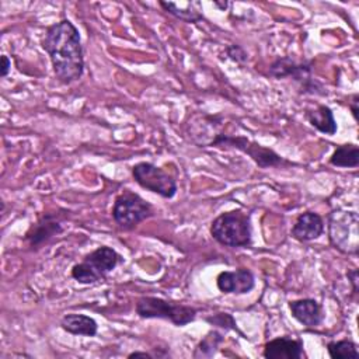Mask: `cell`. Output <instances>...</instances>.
<instances>
[{"mask_svg": "<svg viewBox=\"0 0 359 359\" xmlns=\"http://www.w3.org/2000/svg\"><path fill=\"white\" fill-rule=\"evenodd\" d=\"M48 53L53 74L62 84L77 81L84 73V50L77 27L63 18L45 29L41 41Z\"/></svg>", "mask_w": 359, "mask_h": 359, "instance_id": "6da1fadb", "label": "cell"}, {"mask_svg": "<svg viewBox=\"0 0 359 359\" xmlns=\"http://www.w3.org/2000/svg\"><path fill=\"white\" fill-rule=\"evenodd\" d=\"M210 236L215 241L230 248H243L252 244L250 216L241 210H229L210 223Z\"/></svg>", "mask_w": 359, "mask_h": 359, "instance_id": "7a4b0ae2", "label": "cell"}, {"mask_svg": "<svg viewBox=\"0 0 359 359\" xmlns=\"http://www.w3.org/2000/svg\"><path fill=\"white\" fill-rule=\"evenodd\" d=\"M135 311L140 318L167 320L175 327H185L195 321L198 310L192 306L156 296H142L136 300Z\"/></svg>", "mask_w": 359, "mask_h": 359, "instance_id": "3957f363", "label": "cell"}, {"mask_svg": "<svg viewBox=\"0 0 359 359\" xmlns=\"http://www.w3.org/2000/svg\"><path fill=\"white\" fill-rule=\"evenodd\" d=\"M121 261V255L112 247L101 245L73 265L70 275L80 285H94L105 279Z\"/></svg>", "mask_w": 359, "mask_h": 359, "instance_id": "277c9868", "label": "cell"}, {"mask_svg": "<svg viewBox=\"0 0 359 359\" xmlns=\"http://www.w3.org/2000/svg\"><path fill=\"white\" fill-rule=\"evenodd\" d=\"M210 147L219 149H234L244 154H247L255 164L261 168H271V167H280V165H290L293 163L283 158L275 150L269 147H264L259 143L248 139L247 136L240 135H226V133H216V136L209 143Z\"/></svg>", "mask_w": 359, "mask_h": 359, "instance_id": "5b68a950", "label": "cell"}, {"mask_svg": "<svg viewBox=\"0 0 359 359\" xmlns=\"http://www.w3.org/2000/svg\"><path fill=\"white\" fill-rule=\"evenodd\" d=\"M313 65L310 60L297 62L290 56L276 57L268 69V73L280 80V79H292L299 84L300 93L310 95H327V90L324 86L311 76Z\"/></svg>", "mask_w": 359, "mask_h": 359, "instance_id": "8992f818", "label": "cell"}, {"mask_svg": "<svg viewBox=\"0 0 359 359\" xmlns=\"http://www.w3.org/2000/svg\"><path fill=\"white\" fill-rule=\"evenodd\" d=\"M358 224L359 216L355 210H332L328 216V237L332 247L342 254L356 255L359 251Z\"/></svg>", "mask_w": 359, "mask_h": 359, "instance_id": "52a82bcc", "label": "cell"}, {"mask_svg": "<svg viewBox=\"0 0 359 359\" xmlns=\"http://www.w3.org/2000/svg\"><path fill=\"white\" fill-rule=\"evenodd\" d=\"M111 215L119 229L132 230L142 222L154 216V208L139 194L125 189L115 198Z\"/></svg>", "mask_w": 359, "mask_h": 359, "instance_id": "ba28073f", "label": "cell"}, {"mask_svg": "<svg viewBox=\"0 0 359 359\" xmlns=\"http://www.w3.org/2000/svg\"><path fill=\"white\" fill-rule=\"evenodd\" d=\"M132 177L139 187L164 199H171L177 195L178 187L174 177L153 163H136L132 167Z\"/></svg>", "mask_w": 359, "mask_h": 359, "instance_id": "9c48e42d", "label": "cell"}, {"mask_svg": "<svg viewBox=\"0 0 359 359\" xmlns=\"http://www.w3.org/2000/svg\"><path fill=\"white\" fill-rule=\"evenodd\" d=\"M63 217L57 212L43 213L24 236V241L31 250L42 248L49 240L63 233Z\"/></svg>", "mask_w": 359, "mask_h": 359, "instance_id": "30bf717a", "label": "cell"}, {"mask_svg": "<svg viewBox=\"0 0 359 359\" xmlns=\"http://www.w3.org/2000/svg\"><path fill=\"white\" fill-rule=\"evenodd\" d=\"M216 286L224 294H247L255 287V276L247 268L222 271L216 276Z\"/></svg>", "mask_w": 359, "mask_h": 359, "instance_id": "8fae6325", "label": "cell"}, {"mask_svg": "<svg viewBox=\"0 0 359 359\" xmlns=\"http://www.w3.org/2000/svg\"><path fill=\"white\" fill-rule=\"evenodd\" d=\"M262 356L265 359H302L306 353L300 338L282 335L265 342Z\"/></svg>", "mask_w": 359, "mask_h": 359, "instance_id": "7c38bea8", "label": "cell"}, {"mask_svg": "<svg viewBox=\"0 0 359 359\" xmlns=\"http://www.w3.org/2000/svg\"><path fill=\"white\" fill-rule=\"evenodd\" d=\"M287 306L292 317L307 328H316L321 325L325 318L324 309L321 303H318L316 299H311V297L296 299V300H290Z\"/></svg>", "mask_w": 359, "mask_h": 359, "instance_id": "4fadbf2b", "label": "cell"}, {"mask_svg": "<svg viewBox=\"0 0 359 359\" xmlns=\"http://www.w3.org/2000/svg\"><path fill=\"white\" fill-rule=\"evenodd\" d=\"M324 233V220L323 217L311 210H306L297 216L294 220L290 234L299 243H309L320 238Z\"/></svg>", "mask_w": 359, "mask_h": 359, "instance_id": "5bb4252c", "label": "cell"}, {"mask_svg": "<svg viewBox=\"0 0 359 359\" xmlns=\"http://www.w3.org/2000/svg\"><path fill=\"white\" fill-rule=\"evenodd\" d=\"M306 121L320 133L332 136L338 130V125L332 109L325 104H317L314 108H307L304 111Z\"/></svg>", "mask_w": 359, "mask_h": 359, "instance_id": "9a60e30c", "label": "cell"}, {"mask_svg": "<svg viewBox=\"0 0 359 359\" xmlns=\"http://www.w3.org/2000/svg\"><path fill=\"white\" fill-rule=\"evenodd\" d=\"M60 327L66 332L79 337H95L98 332L97 321L87 314L67 313L60 318Z\"/></svg>", "mask_w": 359, "mask_h": 359, "instance_id": "2e32d148", "label": "cell"}, {"mask_svg": "<svg viewBox=\"0 0 359 359\" xmlns=\"http://www.w3.org/2000/svg\"><path fill=\"white\" fill-rule=\"evenodd\" d=\"M160 7L168 13L170 15L189 22V24H196L203 20L202 14V4L199 1H182V3H175V1H158Z\"/></svg>", "mask_w": 359, "mask_h": 359, "instance_id": "e0dca14e", "label": "cell"}, {"mask_svg": "<svg viewBox=\"0 0 359 359\" xmlns=\"http://www.w3.org/2000/svg\"><path fill=\"white\" fill-rule=\"evenodd\" d=\"M328 163L338 168H356L359 165V147L355 143H345L335 147Z\"/></svg>", "mask_w": 359, "mask_h": 359, "instance_id": "ac0fdd59", "label": "cell"}, {"mask_svg": "<svg viewBox=\"0 0 359 359\" xmlns=\"http://www.w3.org/2000/svg\"><path fill=\"white\" fill-rule=\"evenodd\" d=\"M223 341H224V335L217 330H212L198 342L192 356L194 358H212L217 352V348Z\"/></svg>", "mask_w": 359, "mask_h": 359, "instance_id": "d6986e66", "label": "cell"}, {"mask_svg": "<svg viewBox=\"0 0 359 359\" xmlns=\"http://www.w3.org/2000/svg\"><path fill=\"white\" fill-rule=\"evenodd\" d=\"M327 352L332 359H346V358H358V345L352 339H338L330 341L327 344Z\"/></svg>", "mask_w": 359, "mask_h": 359, "instance_id": "ffe728a7", "label": "cell"}, {"mask_svg": "<svg viewBox=\"0 0 359 359\" xmlns=\"http://www.w3.org/2000/svg\"><path fill=\"white\" fill-rule=\"evenodd\" d=\"M205 321L209 323L210 325H215V327L222 328V330H224V331H230V330H231V331H236V332H238L241 337L247 338V337L238 330L234 317H233L231 314H229V313H215V314H212V316H209V317H205Z\"/></svg>", "mask_w": 359, "mask_h": 359, "instance_id": "44dd1931", "label": "cell"}, {"mask_svg": "<svg viewBox=\"0 0 359 359\" xmlns=\"http://www.w3.org/2000/svg\"><path fill=\"white\" fill-rule=\"evenodd\" d=\"M226 53H227V56L233 62L240 63V65H244L247 62V59H248L247 52L240 45H237V43H231V45L226 46Z\"/></svg>", "mask_w": 359, "mask_h": 359, "instance_id": "7402d4cb", "label": "cell"}, {"mask_svg": "<svg viewBox=\"0 0 359 359\" xmlns=\"http://www.w3.org/2000/svg\"><path fill=\"white\" fill-rule=\"evenodd\" d=\"M348 105H349V109H351V112H352L353 119L358 121V109H359V108H358V105H359V94H358V93H353V94L351 95Z\"/></svg>", "mask_w": 359, "mask_h": 359, "instance_id": "603a6c76", "label": "cell"}, {"mask_svg": "<svg viewBox=\"0 0 359 359\" xmlns=\"http://www.w3.org/2000/svg\"><path fill=\"white\" fill-rule=\"evenodd\" d=\"M0 62H1V65H0V74H1V77H6L10 73V70H11V60L8 59L7 55H1Z\"/></svg>", "mask_w": 359, "mask_h": 359, "instance_id": "cb8c5ba5", "label": "cell"}, {"mask_svg": "<svg viewBox=\"0 0 359 359\" xmlns=\"http://www.w3.org/2000/svg\"><path fill=\"white\" fill-rule=\"evenodd\" d=\"M346 278L349 280V283L352 285V290L353 293L358 292V269L356 268H352L346 272Z\"/></svg>", "mask_w": 359, "mask_h": 359, "instance_id": "d4e9b609", "label": "cell"}, {"mask_svg": "<svg viewBox=\"0 0 359 359\" xmlns=\"http://www.w3.org/2000/svg\"><path fill=\"white\" fill-rule=\"evenodd\" d=\"M136 356H143V358H154L153 353L150 352H143V351H133L128 355V358H136Z\"/></svg>", "mask_w": 359, "mask_h": 359, "instance_id": "484cf974", "label": "cell"}, {"mask_svg": "<svg viewBox=\"0 0 359 359\" xmlns=\"http://www.w3.org/2000/svg\"><path fill=\"white\" fill-rule=\"evenodd\" d=\"M213 4H215L216 7H219L222 11H224V10L227 8V6H229V3H227V1H222V3H220V1H215Z\"/></svg>", "mask_w": 359, "mask_h": 359, "instance_id": "4316f807", "label": "cell"}]
</instances>
